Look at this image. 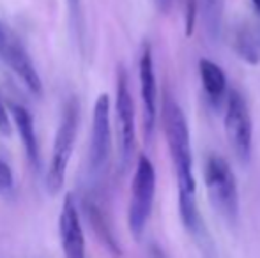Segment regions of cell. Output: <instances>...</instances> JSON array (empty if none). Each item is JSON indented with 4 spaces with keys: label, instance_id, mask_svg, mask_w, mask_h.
Masks as SVG:
<instances>
[{
    "label": "cell",
    "instance_id": "6da1fadb",
    "mask_svg": "<svg viewBox=\"0 0 260 258\" xmlns=\"http://www.w3.org/2000/svg\"><path fill=\"white\" fill-rule=\"evenodd\" d=\"M163 129L168 151L175 166L179 190V214L182 225L191 235H200L204 230L197 207V184L193 175V154L189 141V128L181 106L172 97L163 101Z\"/></svg>",
    "mask_w": 260,
    "mask_h": 258
},
{
    "label": "cell",
    "instance_id": "7a4b0ae2",
    "mask_svg": "<svg viewBox=\"0 0 260 258\" xmlns=\"http://www.w3.org/2000/svg\"><path fill=\"white\" fill-rule=\"evenodd\" d=\"M204 180L212 207L226 223L234 225L239 216V191L229 161L219 154H209L204 166Z\"/></svg>",
    "mask_w": 260,
    "mask_h": 258
},
{
    "label": "cell",
    "instance_id": "3957f363",
    "mask_svg": "<svg viewBox=\"0 0 260 258\" xmlns=\"http://www.w3.org/2000/svg\"><path fill=\"white\" fill-rule=\"evenodd\" d=\"M76 133H78V106L75 101H71L66 104L62 112L60 122L55 133L52 156H50L48 168H46V188L52 195L58 193L64 186L68 166L73 151H75Z\"/></svg>",
    "mask_w": 260,
    "mask_h": 258
},
{
    "label": "cell",
    "instance_id": "277c9868",
    "mask_svg": "<svg viewBox=\"0 0 260 258\" xmlns=\"http://www.w3.org/2000/svg\"><path fill=\"white\" fill-rule=\"evenodd\" d=\"M156 195V170L152 161L145 154L138 156L131 184V200L127 210V223L131 234L137 239L142 237L147 221L152 212V203Z\"/></svg>",
    "mask_w": 260,
    "mask_h": 258
},
{
    "label": "cell",
    "instance_id": "5b68a950",
    "mask_svg": "<svg viewBox=\"0 0 260 258\" xmlns=\"http://www.w3.org/2000/svg\"><path fill=\"white\" fill-rule=\"evenodd\" d=\"M225 133L236 158L246 165L251 158V145H253V126L248 104L239 90L230 89L226 94L225 110Z\"/></svg>",
    "mask_w": 260,
    "mask_h": 258
},
{
    "label": "cell",
    "instance_id": "8992f818",
    "mask_svg": "<svg viewBox=\"0 0 260 258\" xmlns=\"http://www.w3.org/2000/svg\"><path fill=\"white\" fill-rule=\"evenodd\" d=\"M115 124H117V145L122 165L126 166L131 161L135 151V103L129 89V78L124 67L117 71L115 87Z\"/></svg>",
    "mask_w": 260,
    "mask_h": 258
},
{
    "label": "cell",
    "instance_id": "52a82bcc",
    "mask_svg": "<svg viewBox=\"0 0 260 258\" xmlns=\"http://www.w3.org/2000/svg\"><path fill=\"white\" fill-rule=\"evenodd\" d=\"M112 149V124H110V97L101 94L92 108L89 141V165L92 172H98L106 165Z\"/></svg>",
    "mask_w": 260,
    "mask_h": 258
},
{
    "label": "cell",
    "instance_id": "ba28073f",
    "mask_svg": "<svg viewBox=\"0 0 260 258\" xmlns=\"http://www.w3.org/2000/svg\"><path fill=\"white\" fill-rule=\"evenodd\" d=\"M138 78H140V97L142 112H144V133L145 138L151 140L157 122V83L152 50L149 43H145L142 48L140 62H138Z\"/></svg>",
    "mask_w": 260,
    "mask_h": 258
},
{
    "label": "cell",
    "instance_id": "9c48e42d",
    "mask_svg": "<svg viewBox=\"0 0 260 258\" xmlns=\"http://www.w3.org/2000/svg\"><path fill=\"white\" fill-rule=\"evenodd\" d=\"M58 237L66 258H85V237L73 195H66L62 202L58 216Z\"/></svg>",
    "mask_w": 260,
    "mask_h": 258
},
{
    "label": "cell",
    "instance_id": "30bf717a",
    "mask_svg": "<svg viewBox=\"0 0 260 258\" xmlns=\"http://www.w3.org/2000/svg\"><path fill=\"white\" fill-rule=\"evenodd\" d=\"M9 110H11V115H13V124H14V128H16L18 134H20L21 145H23L28 161L34 166H38L39 165V141H38L34 119H32L30 112L25 106L16 104V103H11Z\"/></svg>",
    "mask_w": 260,
    "mask_h": 258
},
{
    "label": "cell",
    "instance_id": "8fae6325",
    "mask_svg": "<svg viewBox=\"0 0 260 258\" xmlns=\"http://www.w3.org/2000/svg\"><path fill=\"white\" fill-rule=\"evenodd\" d=\"M200 80H202L204 90L209 96V99L219 101L226 92V76L223 69L218 64H214L209 59H200L199 62Z\"/></svg>",
    "mask_w": 260,
    "mask_h": 258
},
{
    "label": "cell",
    "instance_id": "7c38bea8",
    "mask_svg": "<svg viewBox=\"0 0 260 258\" xmlns=\"http://www.w3.org/2000/svg\"><path fill=\"white\" fill-rule=\"evenodd\" d=\"M237 55L248 64L257 65L260 62V28L253 25H243L236 32V41H234Z\"/></svg>",
    "mask_w": 260,
    "mask_h": 258
},
{
    "label": "cell",
    "instance_id": "4fadbf2b",
    "mask_svg": "<svg viewBox=\"0 0 260 258\" xmlns=\"http://www.w3.org/2000/svg\"><path fill=\"white\" fill-rule=\"evenodd\" d=\"M223 0H202V18L211 41H219L223 28Z\"/></svg>",
    "mask_w": 260,
    "mask_h": 258
},
{
    "label": "cell",
    "instance_id": "5bb4252c",
    "mask_svg": "<svg viewBox=\"0 0 260 258\" xmlns=\"http://www.w3.org/2000/svg\"><path fill=\"white\" fill-rule=\"evenodd\" d=\"M89 216H90V223H92V227L96 228V232L100 234V237H101V241L105 242V246L113 253V255L119 256L120 255L119 244H117L115 239H113V234L110 232V228H108V225H106V219H105L103 214H101V210L98 209V207H89Z\"/></svg>",
    "mask_w": 260,
    "mask_h": 258
},
{
    "label": "cell",
    "instance_id": "9a60e30c",
    "mask_svg": "<svg viewBox=\"0 0 260 258\" xmlns=\"http://www.w3.org/2000/svg\"><path fill=\"white\" fill-rule=\"evenodd\" d=\"M14 190V175L11 166L0 159V195H11Z\"/></svg>",
    "mask_w": 260,
    "mask_h": 258
},
{
    "label": "cell",
    "instance_id": "2e32d148",
    "mask_svg": "<svg viewBox=\"0 0 260 258\" xmlns=\"http://www.w3.org/2000/svg\"><path fill=\"white\" fill-rule=\"evenodd\" d=\"M197 13H199V4H197V0H186V9H184V34L188 35V38H191L193 30H195Z\"/></svg>",
    "mask_w": 260,
    "mask_h": 258
},
{
    "label": "cell",
    "instance_id": "e0dca14e",
    "mask_svg": "<svg viewBox=\"0 0 260 258\" xmlns=\"http://www.w3.org/2000/svg\"><path fill=\"white\" fill-rule=\"evenodd\" d=\"M9 114H11L9 106L0 99V134L2 136H11V133H13V126H11L13 115Z\"/></svg>",
    "mask_w": 260,
    "mask_h": 258
},
{
    "label": "cell",
    "instance_id": "ac0fdd59",
    "mask_svg": "<svg viewBox=\"0 0 260 258\" xmlns=\"http://www.w3.org/2000/svg\"><path fill=\"white\" fill-rule=\"evenodd\" d=\"M14 35L11 34L9 30H7L6 28V25L2 23V20H0V60L4 59V57H6V53L9 52V50L7 48H11V43H14Z\"/></svg>",
    "mask_w": 260,
    "mask_h": 258
},
{
    "label": "cell",
    "instance_id": "d6986e66",
    "mask_svg": "<svg viewBox=\"0 0 260 258\" xmlns=\"http://www.w3.org/2000/svg\"><path fill=\"white\" fill-rule=\"evenodd\" d=\"M147 258H167V255H165L163 249L157 244H151L147 249Z\"/></svg>",
    "mask_w": 260,
    "mask_h": 258
},
{
    "label": "cell",
    "instance_id": "ffe728a7",
    "mask_svg": "<svg viewBox=\"0 0 260 258\" xmlns=\"http://www.w3.org/2000/svg\"><path fill=\"white\" fill-rule=\"evenodd\" d=\"M68 4H69V7H71V14H73V18H78L80 16V0H68Z\"/></svg>",
    "mask_w": 260,
    "mask_h": 258
},
{
    "label": "cell",
    "instance_id": "44dd1931",
    "mask_svg": "<svg viewBox=\"0 0 260 258\" xmlns=\"http://www.w3.org/2000/svg\"><path fill=\"white\" fill-rule=\"evenodd\" d=\"M251 2H253L255 9H257V11H258V13H260V0H251Z\"/></svg>",
    "mask_w": 260,
    "mask_h": 258
}]
</instances>
